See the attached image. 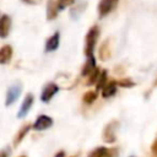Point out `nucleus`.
Returning <instances> with one entry per match:
<instances>
[{
  "mask_svg": "<svg viewBox=\"0 0 157 157\" xmlns=\"http://www.w3.org/2000/svg\"><path fill=\"white\" fill-rule=\"evenodd\" d=\"M59 44H60V33L59 32H54L45 42V52L47 53H52V52H55L58 48H59Z\"/></svg>",
  "mask_w": 157,
  "mask_h": 157,
  "instance_id": "9",
  "label": "nucleus"
},
{
  "mask_svg": "<svg viewBox=\"0 0 157 157\" xmlns=\"http://www.w3.org/2000/svg\"><path fill=\"white\" fill-rule=\"evenodd\" d=\"M70 157H76V156H70Z\"/></svg>",
  "mask_w": 157,
  "mask_h": 157,
  "instance_id": "29",
  "label": "nucleus"
},
{
  "mask_svg": "<svg viewBox=\"0 0 157 157\" xmlns=\"http://www.w3.org/2000/svg\"><path fill=\"white\" fill-rule=\"evenodd\" d=\"M87 2H77L76 5H72L71 10H70V17L72 20H78L81 17V15L85 11V7H86Z\"/></svg>",
  "mask_w": 157,
  "mask_h": 157,
  "instance_id": "14",
  "label": "nucleus"
},
{
  "mask_svg": "<svg viewBox=\"0 0 157 157\" xmlns=\"http://www.w3.org/2000/svg\"><path fill=\"white\" fill-rule=\"evenodd\" d=\"M11 153V148L10 147H5L2 150H0V157H9Z\"/></svg>",
  "mask_w": 157,
  "mask_h": 157,
  "instance_id": "24",
  "label": "nucleus"
},
{
  "mask_svg": "<svg viewBox=\"0 0 157 157\" xmlns=\"http://www.w3.org/2000/svg\"><path fill=\"white\" fill-rule=\"evenodd\" d=\"M107 82H108V72H107V70H103V71H101V74H99V77H98L97 83H96V88H97V90H102L103 86H104Z\"/></svg>",
  "mask_w": 157,
  "mask_h": 157,
  "instance_id": "20",
  "label": "nucleus"
},
{
  "mask_svg": "<svg viewBox=\"0 0 157 157\" xmlns=\"http://www.w3.org/2000/svg\"><path fill=\"white\" fill-rule=\"evenodd\" d=\"M11 26H12L11 17L9 15H6V13L0 15V38L4 39L10 34Z\"/></svg>",
  "mask_w": 157,
  "mask_h": 157,
  "instance_id": "8",
  "label": "nucleus"
},
{
  "mask_svg": "<svg viewBox=\"0 0 157 157\" xmlns=\"http://www.w3.org/2000/svg\"><path fill=\"white\" fill-rule=\"evenodd\" d=\"M130 157H135V156H130Z\"/></svg>",
  "mask_w": 157,
  "mask_h": 157,
  "instance_id": "30",
  "label": "nucleus"
},
{
  "mask_svg": "<svg viewBox=\"0 0 157 157\" xmlns=\"http://www.w3.org/2000/svg\"><path fill=\"white\" fill-rule=\"evenodd\" d=\"M97 91L94 90H90V91H87V92H85L83 93V96H82V102L85 103V104H87V105H90V104H92L93 102H96V99H97Z\"/></svg>",
  "mask_w": 157,
  "mask_h": 157,
  "instance_id": "17",
  "label": "nucleus"
},
{
  "mask_svg": "<svg viewBox=\"0 0 157 157\" xmlns=\"http://www.w3.org/2000/svg\"><path fill=\"white\" fill-rule=\"evenodd\" d=\"M54 157H65V152L64 151H59V152H56V155Z\"/></svg>",
  "mask_w": 157,
  "mask_h": 157,
  "instance_id": "27",
  "label": "nucleus"
},
{
  "mask_svg": "<svg viewBox=\"0 0 157 157\" xmlns=\"http://www.w3.org/2000/svg\"><path fill=\"white\" fill-rule=\"evenodd\" d=\"M96 59H94V55H91V56H86V61L85 64L82 65V69H81V75L83 77H87L94 69H96Z\"/></svg>",
  "mask_w": 157,
  "mask_h": 157,
  "instance_id": "11",
  "label": "nucleus"
},
{
  "mask_svg": "<svg viewBox=\"0 0 157 157\" xmlns=\"http://www.w3.org/2000/svg\"><path fill=\"white\" fill-rule=\"evenodd\" d=\"M56 4H58L59 11H63V10H65L66 7L72 6V5L75 4V0H56Z\"/></svg>",
  "mask_w": 157,
  "mask_h": 157,
  "instance_id": "21",
  "label": "nucleus"
},
{
  "mask_svg": "<svg viewBox=\"0 0 157 157\" xmlns=\"http://www.w3.org/2000/svg\"><path fill=\"white\" fill-rule=\"evenodd\" d=\"M12 54H13V50H12V47L10 44H5L0 48V64L1 65H5V64H9L11 61V58H12Z\"/></svg>",
  "mask_w": 157,
  "mask_h": 157,
  "instance_id": "12",
  "label": "nucleus"
},
{
  "mask_svg": "<svg viewBox=\"0 0 157 157\" xmlns=\"http://www.w3.org/2000/svg\"><path fill=\"white\" fill-rule=\"evenodd\" d=\"M105 157H119V148L118 147L108 148V152H107Z\"/></svg>",
  "mask_w": 157,
  "mask_h": 157,
  "instance_id": "23",
  "label": "nucleus"
},
{
  "mask_svg": "<svg viewBox=\"0 0 157 157\" xmlns=\"http://www.w3.org/2000/svg\"><path fill=\"white\" fill-rule=\"evenodd\" d=\"M118 128H119V121H118V120H112V121H109V123L104 126L102 137H103V140H104L107 144H113V142H115Z\"/></svg>",
  "mask_w": 157,
  "mask_h": 157,
  "instance_id": "2",
  "label": "nucleus"
},
{
  "mask_svg": "<svg viewBox=\"0 0 157 157\" xmlns=\"http://www.w3.org/2000/svg\"><path fill=\"white\" fill-rule=\"evenodd\" d=\"M59 86L55 82H48L45 86H43L42 93H40V101L43 103H48L52 101V98L59 92Z\"/></svg>",
  "mask_w": 157,
  "mask_h": 157,
  "instance_id": "5",
  "label": "nucleus"
},
{
  "mask_svg": "<svg viewBox=\"0 0 157 157\" xmlns=\"http://www.w3.org/2000/svg\"><path fill=\"white\" fill-rule=\"evenodd\" d=\"M58 13H59V9H58L56 0H48V2H47V20L48 21L55 20Z\"/></svg>",
  "mask_w": 157,
  "mask_h": 157,
  "instance_id": "13",
  "label": "nucleus"
},
{
  "mask_svg": "<svg viewBox=\"0 0 157 157\" xmlns=\"http://www.w3.org/2000/svg\"><path fill=\"white\" fill-rule=\"evenodd\" d=\"M99 74H101V70L98 69V67H96L87 77V81H86V85L87 86H92V85H96L97 83V80H98V77H99Z\"/></svg>",
  "mask_w": 157,
  "mask_h": 157,
  "instance_id": "19",
  "label": "nucleus"
},
{
  "mask_svg": "<svg viewBox=\"0 0 157 157\" xmlns=\"http://www.w3.org/2000/svg\"><path fill=\"white\" fill-rule=\"evenodd\" d=\"M33 103H34V96H33L32 93H27V94L25 96L22 103H21V107H20L18 113H17V118H18V119L25 118V117L28 114V112L31 110Z\"/></svg>",
  "mask_w": 157,
  "mask_h": 157,
  "instance_id": "7",
  "label": "nucleus"
},
{
  "mask_svg": "<svg viewBox=\"0 0 157 157\" xmlns=\"http://www.w3.org/2000/svg\"><path fill=\"white\" fill-rule=\"evenodd\" d=\"M21 92H22V85L21 83H13L11 85L7 91H6V94H5V105L6 107H10L12 105L17 99L18 97L21 96Z\"/></svg>",
  "mask_w": 157,
  "mask_h": 157,
  "instance_id": "3",
  "label": "nucleus"
},
{
  "mask_svg": "<svg viewBox=\"0 0 157 157\" xmlns=\"http://www.w3.org/2000/svg\"><path fill=\"white\" fill-rule=\"evenodd\" d=\"M20 157H27V156H20Z\"/></svg>",
  "mask_w": 157,
  "mask_h": 157,
  "instance_id": "28",
  "label": "nucleus"
},
{
  "mask_svg": "<svg viewBox=\"0 0 157 157\" xmlns=\"http://www.w3.org/2000/svg\"><path fill=\"white\" fill-rule=\"evenodd\" d=\"M31 128H32L31 124H25V125H22V126L20 128V130L17 131V134H16V136H15V139H13V145H15V146H17V145L21 144V141H22V140L25 139V136L28 134V131H29Z\"/></svg>",
  "mask_w": 157,
  "mask_h": 157,
  "instance_id": "16",
  "label": "nucleus"
},
{
  "mask_svg": "<svg viewBox=\"0 0 157 157\" xmlns=\"http://www.w3.org/2000/svg\"><path fill=\"white\" fill-rule=\"evenodd\" d=\"M151 152L153 153L155 157H157V137L155 139V141H153L152 145H151Z\"/></svg>",
  "mask_w": 157,
  "mask_h": 157,
  "instance_id": "25",
  "label": "nucleus"
},
{
  "mask_svg": "<svg viewBox=\"0 0 157 157\" xmlns=\"http://www.w3.org/2000/svg\"><path fill=\"white\" fill-rule=\"evenodd\" d=\"M107 152H108V148L105 146H99V147H96L94 150H92L87 157H105Z\"/></svg>",
  "mask_w": 157,
  "mask_h": 157,
  "instance_id": "18",
  "label": "nucleus"
},
{
  "mask_svg": "<svg viewBox=\"0 0 157 157\" xmlns=\"http://www.w3.org/2000/svg\"><path fill=\"white\" fill-rule=\"evenodd\" d=\"M53 119L47 115V114H40L37 117V119L34 120L33 125H32V129H34L36 131H43V130H47L49 128H52L53 125Z\"/></svg>",
  "mask_w": 157,
  "mask_h": 157,
  "instance_id": "6",
  "label": "nucleus"
},
{
  "mask_svg": "<svg viewBox=\"0 0 157 157\" xmlns=\"http://www.w3.org/2000/svg\"><path fill=\"white\" fill-rule=\"evenodd\" d=\"M118 2L119 0H99L98 6H97L99 18H103L108 16L112 11H114L115 7L118 6Z\"/></svg>",
  "mask_w": 157,
  "mask_h": 157,
  "instance_id": "4",
  "label": "nucleus"
},
{
  "mask_svg": "<svg viewBox=\"0 0 157 157\" xmlns=\"http://www.w3.org/2000/svg\"><path fill=\"white\" fill-rule=\"evenodd\" d=\"M22 2H26V4H28L29 2V0H21ZM39 2V0H32L31 1V5H33V4H38Z\"/></svg>",
  "mask_w": 157,
  "mask_h": 157,
  "instance_id": "26",
  "label": "nucleus"
},
{
  "mask_svg": "<svg viewBox=\"0 0 157 157\" xmlns=\"http://www.w3.org/2000/svg\"><path fill=\"white\" fill-rule=\"evenodd\" d=\"M112 55V49H110V42L109 39H105L102 45L99 47V59L101 60H108Z\"/></svg>",
  "mask_w": 157,
  "mask_h": 157,
  "instance_id": "15",
  "label": "nucleus"
},
{
  "mask_svg": "<svg viewBox=\"0 0 157 157\" xmlns=\"http://www.w3.org/2000/svg\"><path fill=\"white\" fill-rule=\"evenodd\" d=\"M99 33H101V29H99V26L98 25H93L86 37H85V55L86 56H91L93 55V52H94V48H96V44L98 42V38H99Z\"/></svg>",
  "mask_w": 157,
  "mask_h": 157,
  "instance_id": "1",
  "label": "nucleus"
},
{
  "mask_svg": "<svg viewBox=\"0 0 157 157\" xmlns=\"http://www.w3.org/2000/svg\"><path fill=\"white\" fill-rule=\"evenodd\" d=\"M134 85H135V83H134V81H131L129 77H125V78H123V80L118 81V86H121V87H124V88L132 87Z\"/></svg>",
  "mask_w": 157,
  "mask_h": 157,
  "instance_id": "22",
  "label": "nucleus"
},
{
  "mask_svg": "<svg viewBox=\"0 0 157 157\" xmlns=\"http://www.w3.org/2000/svg\"><path fill=\"white\" fill-rule=\"evenodd\" d=\"M101 91H102V97L103 98L113 97L118 91V81H108Z\"/></svg>",
  "mask_w": 157,
  "mask_h": 157,
  "instance_id": "10",
  "label": "nucleus"
}]
</instances>
